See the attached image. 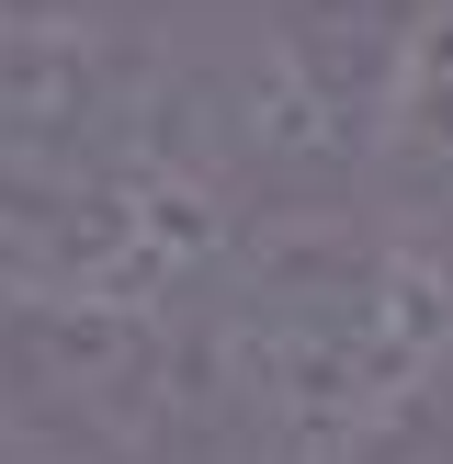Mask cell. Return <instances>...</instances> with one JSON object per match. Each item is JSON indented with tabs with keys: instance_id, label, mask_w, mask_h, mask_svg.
I'll use <instances>...</instances> for the list:
<instances>
[{
	"instance_id": "6da1fadb",
	"label": "cell",
	"mask_w": 453,
	"mask_h": 464,
	"mask_svg": "<svg viewBox=\"0 0 453 464\" xmlns=\"http://www.w3.org/2000/svg\"><path fill=\"white\" fill-rule=\"evenodd\" d=\"M216 193L170 148V113L136 68L80 34H23L0 91V272L45 306H148L204 261Z\"/></svg>"
},
{
	"instance_id": "3957f363",
	"label": "cell",
	"mask_w": 453,
	"mask_h": 464,
	"mask_svg": "<svg viewBox=\"0 0 453 464\" xmlns=\"http://www.w3.org/2000/svg\"><path fill=\"white\" fill-rule=\"evenodd\" d=\"M385 181L430 216H453V0L419 12V45H408V80H397V113H385Z\"/></svg>"
},
{
	"instance_id": "7a4b0ae2",
	"label": "cell",
	"mask_w": 453,
	"mask_h": 464,
	"mask_svg": "<svg viewBox=\"0 0 453 464\" xmlns=\"http://www.w3.org/2000/svg\"><path fill=\"white\" fill-rule=\"evenodd\" d=\"M453 340V284L362 227H284L226 284V374L272 430L362 442L408 408V385Z\"/></svg>"
},
{
	"instance_id": "277c9868",
	"label": "cell",
	"mask_w": 453,
	"mask_h": 464,
	"mask_svg": "<svg viewBox=\"0 0 453 464\" xmlns=\"http://www.w3.org/2000/svg\"><path fill=\"white\" fill-rule=\"evenodd\" d=\"M68 12H91V0H12V23H23V34H57Z\"/></svg>"
}]
</instances>
